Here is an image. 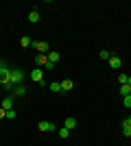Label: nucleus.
Here are the masks:
<instances>
[{
	"label": "nucleus",
	"mask_w": 131,
	"mask_h": 146,
	"mask_svg": "<svg viewBox=\"0 0 131 146\" xmlns=\"http://www.w3.org/2000/svg\"><path fill=\"white\" fill-rule=\"evenodd\" d=\"M118 81H120V85H125L127 81H129V74H120V76H118Z\"/></svg>",
	"instance_id": "obj_19"
},
{
	"label": "nucleus",
	"mask_w": 131,
	"mask_h": 146,
	"mask_svg": "<svg viewBox=\"0 0 131 146\" xmlns=\"http://www.w3.org/2000/svg\"><path fill=\"white\" fill-rule=\"evenodd\" d=\"M7 118H9V120H13V118H15V111L9 109V111H7Z\"/></svg>",
	"instance_id": "obj_21"
},
{
	"label": "nucleus",
	"mask_w": 131,
	"mask_h": 146,
	"mask_svg": "<svg viewBox=\"0 0 131 146\" xmlns=\"http://www.w3.org/2000/svg\"><path fill=\"white\" fill-rule=\"evenodd\" d=\"M122 133H125V137H131V124H127L125 120H122Z\"/></svg>",
	"instance_id": "obj_15"
},
{
	"label": "nucleus",
	"mask_w": 131,
	"mask_h": 146,
	"mask_svg": "<svg viewBox=\"0 0 131 146\" xmlns=\"http://www.w3.org/2000/svg\"><path fill=\"white\" fill-rule=\"evenodd\" d=\"M37 129H39V131H44V133H53V131H55L57 127L53 124V122H48V120H39Z\"/></svg>",
	"instance_id": "obj_3"
},
{
	"label": "nucleus",
	"mask_w": 131,
	"mask_h": 146,
	"mask_svg": "<svg viewBox=\"0 0 131 146\" xmlns=\"http://www.w3.org/2000/svg\"><path fill=\"white\" fill-rule=\"evenodd\" d=\"M125 122H127V124H131V116H129V118H127V120H125Z\"/></svg>",
	"instance_id": "obj_23"
},
{
	"label": "nucleus",
	"mask_w": 131,
	"mask_h": 146,
	"mask_svg": "<svg viewBox=\"0 0 131 146\" xmlns=\"http://www.w3.org/2000/svg\"><path fill=\"white\" fill-rule=\"evenodd\" d=\"M120 94H122V96H129V94H131V85H127V83H125V85H120Z\"/></svg>",
	"instance_id": "obj_16"
},
{
	"label": "nucleus",
	"mask_w": 131,
	"mask_h": 146,
	"mask_svg": "<svg viewBox=\"0 0 131 146\" xmlns=\"http://www.w3.org/2000/svg\"><path fill=\"white\" fill-rule=\"evenodd\" d=\"M109 57H112V55H109L107 50H100V59H109Z\"/></svg>",
	"instance_id": "obj_20"
},
{
	"label": "nucleus",
	"mask_w": 131,
	"mask_h": 146,
	"mask_svg": "<svg viewBox=\"0 0 131 146\" xmlns=\"http://www.w3.org/2000/svg\"><path fill=\"white\" fill-rule=\"evenodd\" d=\"M48 61L50 63H57V61H59V52H57V50H50L48 52Z\"/></svg>",
	"instance_id": "obj_12"
},
{
	"label": "nucleus",
	"mask_w": 131,
	"mask_h": 146,
	"mask_svg": "<svg viewBox=\"0 0 131 146\" xmlns=\"http://www.w3.org/2000/svg\"><path fill=\"white\" fill-rule=\"evenodd\" d=\"M59 137H61V140H66V137H70V129H59Z\"/></svg>",
	"instance_id": "obj_17"
},
{
	"label": "nucleus",
	"mask_w": 131,
	"mask_h": 146,
	"mask_svg": "<svg viewBox=\"0 0 131 146\" xmlns=\"http://www.w3.org/2000/svg\"><path fill=\"white\" fill-rule=\"evenodd\" d=\"M9 74H11V68L7 63L5 59H0V87L5 92H13V83L9 79Z\"/></svg>",
	"instance_id": "obj_1"
},
{
	"label": "nucleus",
	"mask_w": 131,
	"mask_h": 146,
	"mask_svg": "<svg viewBox=\"0 0 131 146\" xmlns=\"http://www.w3.org/2000/svg\"><path fill=\"white\" fill-rule=\"evenodd\" d=\"M72 87H74V83H72V81H70V79L61 81V92H70V90H72Z\"/></svg>",
	"instance_id": "obj_10"
},
{
	"label": "nucleus",
	"mask_w": 131,
	"mask_h": 146,
	"mask_svg": "<svg viewBox=\"0 0 131 146\" xmlns=\"http://www.w3.org/2000/svg\"><path fill=\"white\" fill-rule=\"evenodd\" d=\"M24 94H26L24 83H22V85H15V87H13V92H11V96H24Z\"/></svg>",
	"instance_id": "obj_9"
},
{
	"label": "nucleus",
	"mask_w": 131,
	"mask_h": 146,
	"mask_svg": "<svg viewBox=\"0 0 131 146\" xmlns=\"http://www.w3.org/2000/svg\"><path fill=\"white\" fill-rule=\"evenodd\" d=\"M9 79H11V83H13V87L15 85H22L24 83V70L22 68H11V74H9Z\"/></svg>",
	"instance_id": "obj_2"
},
{
	"label": "nucleus",
	"mask_w": 131,
	"mask_h": 146,
	"mask_svg": "<svg viewBox=\"0 0 131 146\" xmlns=\"http://www.w3.org/2000/svg\"><path fill=\"white\" fill-rule=\"evenodd\" d=\"M35 63H37L39 68H46L48 66V55H37L35 57Z\"/></svg>",
	"instance_id": "obj_8"
},
{
	"label": "nucleus",
	"mask_w": 131,
	"mask_h": 146,
	"mask_svg": "<svg viewBox=\"0 0 131 146\" xmlns=\"http://www.w3.org/2000/svg\"><path fill=\"white\" fill-rule=\"evenodd\" d=\"M66 129H74L76 127V118H66V124H63Z\"/></svg>",
	"instance_id": "obj_14"
},
{
	"label": "nucleus",
	"mask_w": 131,
	"mask_h": 146,
	"mask_svg": "<svg viewBox=\"0 0 131 146\" xmlns=\"http://www.w3.org/2000/svg\"><path fill=\"white\" fill-rule=\"evenodd\" d=\"M20 46H22V48H29V46H33V42H31V37H22V39H20Z\"/></svg>",
	"instance_id": "obj_13"
},
{
	"label": "nucleus",
	"mask_w": 131,
	"mask_h": 146,
	"mask_svg": "<svg viewBox=\"0 0 131 146\" xmlns=\"http://www.w3.org/2000/svg\"><path fill=\"white\" fill-rule=\"evenodd\" d=\"M127 85H131V76H129V81H127Z\"/></svg>",
	"instance_id": "obj_24"
},
{
	"label": "nucleus",
	"mask_w": 131,
	"mask_h": 146,
	"mask_svg": "<svg viewBox=\"0 0 131 146\" xmlns=\"http://www.w3.org/2000/svg\"><path fill=\"white\" fill-rule=\"evenodd\" d=\"M2 118H7V109H2V107H0V120H2Z\"/></svg>",
	"instance_id": "obj_22"
},
{
	"label": "nucleus",
	"mask_w": 131,
	"mask_h": 146,
	"mask_svg": "<svg viewBox=\"0 0 131 146\" xmlns=\"http://www.w3.org/2000/svg\"><path fill=\"white\" fill-rule=\"evenodd\" d=\"M33 46H35V50H37L39 55H46V52H48V44L46 42H33Z\"/></svg>",
	"instance_id": "obj_7"
},
{
	"label": "nucleus",
	"mask_w": 131,
	"mask_h": 146,
	"mask_svg": "<svg viewBox=\"0 0 131 146\" xmlns=\"http://www.w3.org/2000/svg\"><path fill=\"white\" fill-rule=\"evenodd\" d=\"M0 90H2V87H0Z\"/></svg>",
	"instance_id": "obj_25"
},
{
	"label": "nucleus",
	"mask_w": 131,
	"mask_h": 146,
	"mask_svg": "<svg viewBox=\"0 0 131 146\" xmlns=\"http://www.w3.org/2000/svg\"><path fill=\"white\" fill-rule=\"evenodd\" d=\"M31 79L35 81V83H42V81H44V72H42V68H35V70H31Z\"/></svg>",
	"instance_id": "obj_6"
},
{
	"label": "nucleus",
	"mask_w": 131,
	"mask_h": 146,
	"mask_svg": "<svg viewBox=\"0 0 131 146\" xmlns=\"http://www.w3.org/2000/svg\"><path fill=\"white\" fill-rule=\"evenodd\" d=\"M0 107H2V109H13V96L11 94H7V96H2V100H0Z\"/></svg>",
	"instance_id": "obj_4"
},
{
	"label": "nucleus",
	"mask_w": 131,
	"mask_h": 146,
	"mask_svg": "<svg viewBox=\"0 0 131 146\" xmlns=\"http://www.w3.org/2000/svg\"><path fill=\"white\" fill-rule=\"evenodd\" d=\"M107 63H109V68H112V70H118V68L122 66V59H118L116 55H112L109 59H107Z\"/></svg>",
	"instance_id": "obj_5"
},
{
	"label": "nucleus",
	"mask_w": 131,
	"mask_h": 146,
	"mask_svg": "<svg viewBox=\"0 0 131 146\" xmlns=\"http://www.w3.org/2000/svg\"><path fill=\"white\" fill-rule=\"evenodd\" d=\"M29 22H31V24L39 22V11H31V13H29Z\"/></svg>",
	"instance_id": "obj_11"
},
{
	"label": "nucleus",
	"mask_w": 131,
	"mask_h": 146,
	"mask_svg": "<svg viewBox=\"0 0 131 146\" xmlns=\"http://www.w3.org/2000/svg\"><path fill=\"white\" fill-rule=\"evenodd\" d=\"M50 92H61V83H50Z\"/></svg>",
	"instance_id": "obj_18"
}]
</instances>
